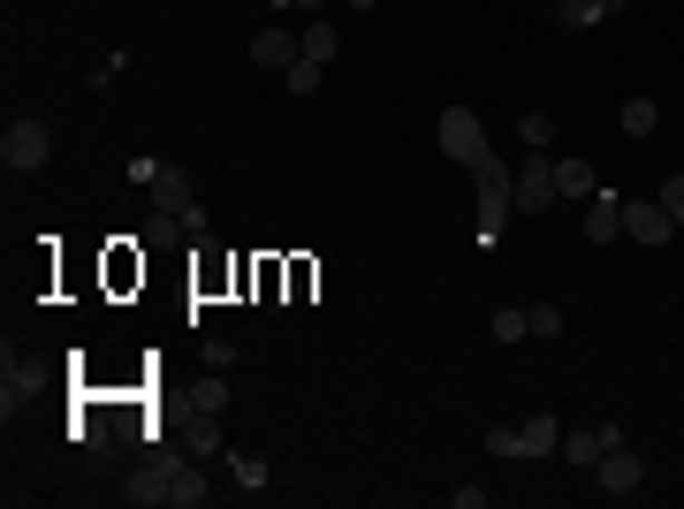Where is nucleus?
I'll return each mask as SVG.
<instances>
[{"instance_id": "1", "label": "nucleus", "mask_w": 684, "mask_h": 509, "mask_svg": "<svg viewBox=\"0 0 684 509\" xmlns=\"http://www.w3.org/2000/svg\"><path fill=\"white\" fill-rule=\"evenodd\" d=\"M471 175H479V252H495V244H502V221L517 213V168H502V160L487 153Z\"/></svg>"}, {"instance_id": "2", "label": "nucleus", "mask_w": 684, "mask_h": 509, "mask_svg": "<svg viewBox=\"0 0 684 509\" xmlns=\"http://www.w3.org/2000/svg\"><path fill=\"white\" fill-rule=\"evenodd\" d=\"M433 137H441V160H457V168H479V160H487V129H479L471 107H441Z\"/></svg>"}, {"instance_id": "3", "label": "nucleus", "mask_w": 684, "mask_h": 509, "mask_svg": "<svg viewBox=\"0 0 684 509\" xmlns=\"http://www.w3.org/2000/svg\"><path fill=\"white\" fill-rule=\"evenodd\" d=\"M46 153H53V137H46V123H31V115H16L8 123V137H0V160L16 175H31V168H46Z\"/></svg>"}, {"instance_id": "4", "label": "nucleus", "mask_w": 684, "mask_h": 509, "mask_svg": "<svg viewBox=\"0 0 684 509\" xmlns=\"http://www.w3.org/2000/svg\"><path fill=\"white\" fill-rule=\"evenodd\" d=\"M153 206L175 213V221H183V228H190V236L206 244V206L190 198V175H183V168H160V183H153Z\"/></svg>"}, {"instance_id": "5", "label": "nucleus", "mask_w": 684, "mask_h": 509, "mask_svg": "<svg viewBox=\"0 0 684 509\" xmlns=\"http://www.w3.org/2000/svg\"><path fill=\"white\" fill-rule=\"evenodd\" d=\"M548 206H556V160L525 153V168H517V213H548Z\"/></svg>"}, {"instance_id": "6", "label": "nucleus", "mask_w": 684, "mask_h": 509, "mask_svg": "<svg viewBox=\"0 0 684 509\" xmlns=\"http://www.w3.org/2000/svg\"><path fill=\"white\" fill-rule=\"evenodd\" d=\"M624 236L632 244H677V221L662 213V198H624Z\"/></svg>"}, {"instance_id": "7", "label": "nucleus", "mask_w": 684, "mask_h": 509, "mask_svg": "<svg viewBox=\"0 0 684 509\" xmlns=\"http://www.w3.org/2000/svg\"><path fill=\"white\" fill-rule=\"evenodd\" d=\"M168 479H175V457H145V464L123 479V502H137V509L168 502Z\"/></svg>"}, {"instance_id": "8", "label": "nucleus", "mask_w": 684, "mask_h": 509, "mask_svg": "<svg viewBox=\"0 0 684 509\" xmlns=\"http://www.w3.org/2000/svg\"><path fill=\"white\" fill-rule=\"evenodd\" d=\"M639 479H646V464L624 449V441H616V449L594 464V487H600V495H639Z\"/></svg>"}, {"instance_id": "9", "label": "nucleus", "mask_w": 684, "mask_h": 509, "mask_svg": "<svg viewBox=\"0 0 684 509\" xmlns=\"http://www.w3.org/2000/svg\"><path fill=\"white\" fill-rule=\"evenodd\" d=\"M616 236H624V190L600 183L594 198H586V244H616Z\"/></svg>"}, {"instance_id": "10", "label": "nucleus", "mask_w": 684, "mask_h": 509, "mask_svg": "<svg viewBox=\"0 0 684 509\" xmlns=\"http://www.w3.org/2000/svg\"><path fill=\"white\" fill-rule=\"evenodd\" d=\"M624 441V425H586V433H563V464H578V471H594L608 449Z\"/></svg>"}, {"instance_id": "11", "label": "nucleus", "mask_w": 684, "mask_h": 509, "mask_svg": "<svg viewBox=\"0 0 684 509\" xmlns=\"http://www.w3.org/2000/svg\"><path fill=\"white\" fill-rule=\"evenodd\" d=\"M556 449H563V419L532 411V419L517 425V457H556Z\"/></svg>"}, {"instance_id": "12", "label": "nucleus", "mask_w": 684, "mask_h": 509, "mask_svg": "<svg viewBox=\"0 0 684 509\" xmlns=\"http://www.w3.org/2000/svg\"><path fill=\"white\" fill-rule=\"evenodd\" d=\"M252 61H258V69H290V61H304V39H297V31H258Z\"/></svg>"}, {"instance_id": "13", "label": "nucleus", "mask_w": 684, "mask_h": 509, "mask_svg": "<svg viewBox=\"0 0 684 509\" xmlns=\"http://www.w3.org/2000/svg\"><path fill=\"white\" fill-rule=\"evenodd\" d=\"M594 190H600L594 160H556V198H594Z\"/></svg>"}, {"instance_id": "14", "label": "nucleus", "mask_w": 684, "mask_h": 509, "mask_svg": "<svg viewBox=\"0 0 684 509\" xmlns=\"http://www.w3.org/2000/svg\"><path fill=\"white\" fill-rule=\"evenodd\" d=\"M168 502H175V509H206V502H214V487H206V479H198L190 464H175V479H168Z\"/></svg>"}, {"instance_id": "15", "label": "nucleus", "mask_w": 684, "mask_h": 509, "mask_svg": "<svg viewBox=\"0 0 684 509\" xmlns=\"http://www.w3.org/2000/svg\"><path fill=\"white\" fill-rule=\"evenodd\" d=\"M662 129V107L654 99H624V137H654Z\"/></svg>"}, {"instance_id": "16", "label": "nucleus", "mask_w": 684, "mask_h": 509, "mask_svg": "<svg viewBox=\"0 0 684 509\" xmlns=\"http://www.w3.org/2000/svg\"><path fill=\"white\" fill-rule=\"evenodd\" d=\"M556 16H563V31H586V23H600L594 0H556Z\"/></svg>"}, {"instance_id": "17", "label": "nucleus", "mask_w": 684, "mask_h": 509, "mask_svg": "<svg viewBox=\"0 0 684 509\" xmlns=\"http://www.w3.org/2000/svg\"><path fill=\"white\" fill-rule=\"evenodd\" d=\"M297 39H304V61H328V53H335V31H328V23H304Z\"/></svg>"}, {"instance_id": "18", "label": "nucleus", "mask_w": 684, "mask_h": 509, "mask_svg": "<svg viewBox=\"0 0 684 509\" xmlns=\"http://www.w3.org/2000/svg\"><path fill=\"white\" fill-rule=\"evenodd\" d=\"M525 327H532L540 342H556L563 335V312H556V304H532V312H525Z\"/></svg>"}, {"instance_id": "19", "label": "nucleus", "mask_w": 684, "mask_h": 509, "mask_svg": "<svg viewBox=\"0 0 684 509\" xmlns=\"http://www.w3.org/2000/svg\"><path fill=\"white\" fill-rule=\"evenodd\" d=\"M320 69H328V61H290V69H282V77H290V91H320Z\"/></svg>"}, {"instance_id": "20", "label": "nucleus", "mask_w": 684, "mask_h": 509, "mask_svg": "<svg viewBox=\"0 0 684 509\" xmlns=\"http://www.w3.org/2000/svg\"><path fill=\"white\" fill-rule=\"evenodd\" d=\"M198 411H228V381H221V373H206V381H198Z\"/></svg>"}, {"instance_id": "21", "label": "nucleus", "mask_w": 684, "mask_h": 509, "mask_svg": "<svg viewBox=\"0 0 684 509\" xmlns=\"http://www.w3.org/2000/svg\"><path fill=\"white\" fill-rule=\"evenodd\" d=\"M525 145H532V153H548V145H556V123H548V115H525Z\"/></svg>"}, {"instance_id": "22", "label": "nucleus", "mask_w": 684, "mask_h": 509, "mask_svg": "<svg viewBox=\"0 0 684 509\" xmlns=\"http://www.w3.org/2000/svg\"><path fill=\"white\" fill-rule=\"evenodd\" d=\"M190 449H198V457H214V449H221V425H214V411H198V425H190Z\"/></svg>"}, {"instance_id": "23", "label": "nucleus", "mask_w": 684, "mask_h": 509, "mask_svg": "<svg viewBox=\"0 0 684 509\" xmlns=\"http://www.w3.org/2000/svg\"><path fill=\"white\" fill-rule=\"evenodd\" d=\"M525 335H532V327H525V312L502 304V312H495V342H525Z\"/></svg>"}, {"instance_id": "24", "label": "nucleus", "mask_w": 684, "mask_h": 509, "mask_svg": "<svg viewBox=\"0 0 684 509\" xmlns=\"http://www.w3.org/2000/svg\"><path fill=\"white\" fill-rule=\"evenodd\" d=\"M228 464H236V479H244V487H252V495H258V487H266V464H258V457H244V449H236V457H228Z\"/></svg>"}, {"instance_id": "25", "label": "nucleus", "mask_w": 684, "mask_h": 509, "mask_svg": "<svg viewBox=\"0 0 684 509\" xmlns=\"http://www.w3.org/2000/svg\"><path fill=\"white\" fill-rule=\"evenodd\" d=\"M662 213L684 228V175H670V183H662Z\"/></svg>"}, {"instance_id": "26", "label": "nucleus", "mask_w": 684, "mask_h": 509, "mask_svg": "<svg viewBox=\"0 0 684 509\" xmlns=\"http://www.w3.org/2000/svg\"><path fill=\"white\" fill-rule=\"evenodd\" d=\"M487 457H517V425H487Z\"/></svg>"}, {"instance_id": "27", "label": "nucleus", "mask_w": 684, "mask_h": 509, "mask_svg": "<svg viewBox=\"0 0 684 509\" xmlns=\"http://www.w3.org/2000/svg\"><path fill=\"white\" fill-rule=\"evenodd\" d=\"M594 8H600V16H616V8H624V0H594Z\"/></svg>"}, {"instance_id": "28", "label": "nucleus", "mask_w": 684, "mask_h": 509, "mask_svg": "<svg viewBox=\"0 0 684 509\" xmlns=\"http://www.w3.org/2000/svg\"><path fill=\"white\" fill-rule=\"evenodd\" d=\"M350 8H381V0H350Z\"/></svg>"}, {"instance_id": "29", "label": "nucleus", "mask_w": 684, "mask_h": 509, "mask_svg": "<svg viewBox=\"0 0 684 509\" xmlns=\"http://www.w3.org/2000/svg\"><path fill=\"white\" fill-rule=\"evenodd\" d=\"M297 8H320V0H297Z\"/></svg>"}]
</instances>
